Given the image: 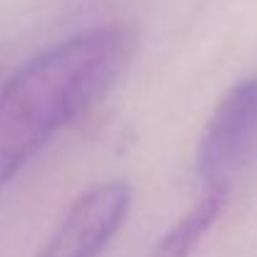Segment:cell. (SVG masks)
Here are the masks:
<instances>
[{"instance_id":"cell-3","label":"cell","mask_w":257,"mask_h":257,"mask_svg":"<svg viewBox=\"0 0 257 257\" xmlns=\"http://www.w3.org/2000/svg\"><path fill=\"white\" fill-rule=\"evenodd\" d=\"M130 205L133 190L125 180L90 187L68 207L35 257H100L122 227Z\"/></svg>"},{"instance_id":"cell-4","label":"cell","mask_w":257,"mask_h":257,"mask_svg":"<svg viewBox=\"0 0 257 257\" xmlns=\"http://www.w3.org/2000/svg\"><path fill=\"white\" fill-rule=\"evenodd\" d=\"M227 205V190H205L202 197L158 240L150 257H190Z\"/></svg>"},{"instance_id":"cell-2","label":"cell","mask_w":257,"mask_h":257,"mask_svg":"<svg viewBox=\"0 0 257 257\" xmlns=\"http://www.w3.org/2000/svg\"><path fill=\"white\" fill-rule=\"evenodd\" d=\"M257 155V75L232 85L212 110L197 148L205 190H227Z\"/></svg>"},{"instance_id":"cell-1","label":"cell","mask_w":257,"mask_h":257,"mask_svg":"<svg viewBox=\"0 0 257 257\" xmlns=\"http://www.w3.org/2000/svg\"><path fill=\"white\" fill-rule=\"evenodd\" d=\"M138 33L107 23L43 50L0 83V190L130 68Z\"/></svg>"}]
</instances>
